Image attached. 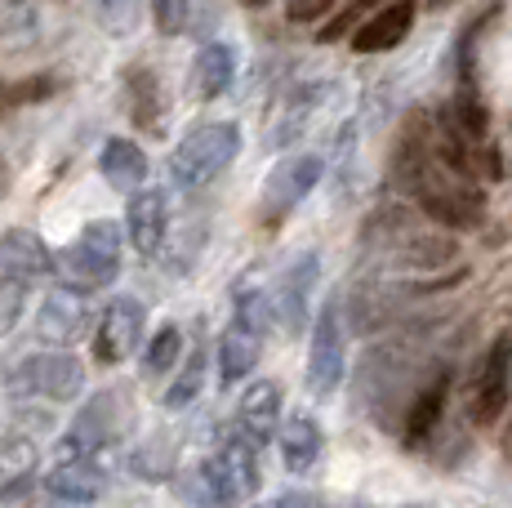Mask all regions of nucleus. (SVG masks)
<instances>
[{
	"label": "nucleus",
	"instance_id": "obj_35",
	"mask_svg": "<svg viewBox=\"0 0 512 508\" xmlns=\"http://www.w3.org/2000/svg\"><path fill=\"white\" fill-rule=\"evenodd\" d=\"M5 107H9V90H5V85H0V112H5Z\"/></svg>",
	"mask_w": 512,
	"mask_h": 508
},
{
	"label": "nucleus",
	"instance_id": "obj_29",
	"mask_svg": "<svg viewBox=\"0 0 512 508\" xmlns=\"http://www.w3.org/2000/svg\"><path fill=\"white\" fill-rule=\"evenodd\" d=\"M450 116H455V125L468 134V139H486V130H490V112H486V103H481L477 85H459L455 103H450Z\"/></svg>",
	"mask_w": 512,
	"mask_h": 508
},
{
	"label": "nucleus",
	"instance_id": "obj_26",
	"mask_svg": "<svg viewBox=\"0 0 512 508\" xmlns=\"http://www.w3.org/2000/svg\"><path fill=\"white\" fill-rule=\"evenodd\" d=\"M232 317L245 321L250 330H259V335H268V330H272V299H268V290H259L254 281H241V286L232 290Z\"/></svg>",
	"mask_w": 512,
	"mask_h": 508
},
{
	"label": "nucleus",
	"instance_id": "obj_12",
	"mask_svg": "<svg viewBox=\"0 0 512 508\" xmlns=\"http://www.w3.org/2000/svg\"><path fill=\"white\" fill-rule=\"evenodd\" d=\"M321 281V254L308 250L290 263V272L281 277V295H277V308H281V321H285V335L299 339L308 330V308H312V290Z\"/></svg>",
	"mask_w": 512,
	"mask_h": 508
},
{
	"label": "nucleus",
	"instance_id": "obj_13",
	"mask_svg": "<svg viewBox=\"0 0 512 508\" xmlns=\"http://www.w3.org/2000/svg\"><path fill=\"white\" fill-rule=\"evenodd\" d=\"M415 0H383L379 14H370L361 27H352V50L357 54H388L406 41L415 27Z\"/></svg>",
	"mask_w": 512,
	"mask_h": 508
},
{
	"label": "nucleus",
	"instance_id": "obj_34",
	"mask_svg": "<svg viewBox=\"0 0 512 508\" xmlns=\"http://www.w3.org/2000/svg\"><path fill=\"white\" fill-rule=\"evenodd\" d=\"M5 188H9V170H5V161H0V197H5Z\"/></svg>",
	"mask_w": 512,
	"mask_h": 508
},
{
	"label": "nucleus",
	"instance_id": "obj_15",
	"mask_svg": "<svg viewBox=\"0 0 512 508\" xmlns=\"http://www.w3.org/2000/svg\"><path fill=\"white\" fill-rule=\"evenodd\" d=\"M277 424H281V384L277 379H254L241 393V402H236V428L254 446H263L277 437Z\"/></svg>",
	"mask_w": 512,
	"mask_h": 508
},
{
	"label": "nucleus",
	"instance_id": "obj_1",
	"mask_svg": "<svg viewBox=\"0 0 512 508\" xmlns=\"http://www.w3.org/2000/svg\"><path fill=\"white\" fill-rule=\"evenodd\" d=\"M366 246H374L388 263L397 268H446V263L459 259L455 237L446 232H428L415 223V214L401 210V205H383V210L370 214L366 223Z\"/></svg>",
	"mask_w": 512,
	"mask_h": 508
},
{
	"label": "nucleus",
	"instance_id": "obj_36",
	"mask_svg": "<svg viewBox=\"0 0 512 508\" xmlns=\"http://www.w3.org/2000/svg\"><path fill=\"white\" fill-rule=\"evenodd\" d=\"M245 5H254V9H263V5H268V0H245Z\"/></svg>",
	"mask_w": 512,
	"mask_h": 508
},
{
	"label": "nucleus",
	"instance_id": "obj_7",
	"mask_svg": "<svg viewBox=\"0 0 512 508\" xmlns=\"http://www.w3.org/2000/svg\"><path fill=\"white\" fill-rule=\"evenodd\" d=\"M512 402V326L499 330L495 344L486 348L477 366V379H472V402H468V415L477 428H490L504 419V410Z\"/></svg>",
	"mask_w": 512,
	"mask_h": 508
},
{
	"label": "nucleus",
	"instance_id": "obj_5",
	"mask_svg": "<svg viewBox=\"0 0 512 508\" xmlns=\"http://www.w3.org/2000/svg\"><path fill=\"white\" fill-rule=\"evenodd\" d=\"M205 486H210L214 504H241L259 491V459H254V442L236 428L219 442V451L201 464Z\"/></svg>",
	"mask_w": 512,
	"mask_h": 508
},
{
	"label": "nucleus",
	"instance_id": "obj_32",
	"mask_svg": "<svg viewBox=\"0 0 512 508\" xmlns=\"http://www.w3.org/2000/svg\"><path fill=\"white\" fill-rule=\"evenodd\" d=\"M374 5H383V0H352V5H348V9H343V14H339V18H334V23H326V27H321V45L339 41V36H343V32H348V27H352V23H357V18H361V14H366V9H374Z\"/></svg>",
	"mask_w": 512,
	"mask_h": 508
},
{
	"label": "nucleus",
	"instance_id": "obj_8",
	"mask_svg": "<svg viewBox=\"0 0 512 508\" xmlns=\"http://www.w3.org/2000/svg\"><path fill=\"white\" fill-rule=\"evenodd\" d=\"M343 290L321 304L317 326H312V357H308V393L330 397L343 384Z\"/></svg>",
	"mask_w": 512,
	"mask_h": 508
},
{
	"label": "nucleus",
	"instance_id": "obj_22",
	"mask_svg": "<svg viewBox=\"0 0 512 508\" xmlns=\"http://www.w3.org/2000/svg\"><path fill=\"white\" fill-rule=\"evenodd\" d=\"M232 76H236L232 45H223V41L201 45V54H196V63H192V94L196 99H205V103L219 99V94H228Z\"/></svg>",
	"mask_w": 512,
	"mask_h": 508
},
{
	"label": "nucleus",
	"instance_id": "obj_17",
	"mask_svg": "<svg viewBox=\"0 0 512 508\" xmlns=\"http://www.w3.org/2000/svg\"><path fill=\"white\" fill-rule=\"evenodd\" d=\"M0 272L18 277V281L49 277V272H54V250H49L36 232L9 228V232H0Z\"/></svg>",
	"mask_w": 512,
	"mask_h": 508
},
{
	"label": "nucleus",
	"instance_id": "obj_6",
	"mask_svg": "<svg viewBox=\"0 0 512 508\" xmlns=\"http://www.w3.org/2000/svg\"><path fill=\"white\" fill-rule=\"evenodd\" d=\"M9 388L18 397H36V402H76L85 388V366L72 353H36L18 361Z\"/></svg>",
	"mask_w": 512,
	"mask_h": 508
},
{
	"label": "nucleus",
	"instance_id": "obj_2",
	"mask_svg": "<svg viewBox=\"0 0 512 508\" xmlns=\"http://www.w3.org/2000/svg\"><path fill=\"white\" fill-rule=\"evenodd\" d=\"M236 152H241V130L232 121L196 125L192 134H183V143L170 156V183L179 192L205 188L236 161Z\"/></svg>",
	"mask_w": 512,
	"mask_h": 508
},
{
	"label": "nucleus",
	"instance_id": "obj_27",
	"mask_svg": "<svg viewBox=\"0 0 512 508\" xmlns=\"http://www.w3.org/2000/svg\"><path fill=\"white\" fill-rule=\"evenodd\" d=\"M179 353H183V330L179 326H161L152 335V344H147V353H143V375L147 379L170 375V370L179 366Z\"/></svg>",
	"mask_w": 512,
	"mask_h": 508
},
{
	"label": "nucleus",
	"instance_id": "obj_3",
	"mask_svg": "<svg viewBox=\"0 0 512 508\" xmlns=\"http://www.w3.org/2000/svg\"><path fill=\"white\" fill-rule=\"evenodd\" d=\"M54 268L67 277L72 290H98L112 286L121 272V228L112 219H94L81 228V237L72 241L63 254L54 259Z\"/></svg>",
	"mask_w": 512,
	"mask_h": 508
},
{
	"label": "nucleus",
	"instance_id": "obj_21",
	"mask_svg": "<svg viewBox=\"0 0 512 508\" xmlns=\"http://www.w3.org/2000/svg\"><path fill=\"white\" fill-rule=\"evenodd\" d=\"M263 339H268V335H259V330H250L245 321L232 317L228 335H223V344H219V375H223V384H236V379H245L254 366H259Z\"/></svg>",
	"mask_w": 512,
	"mask_h": 508
},
{
	"label": "nucleus",
	"instance_id": "obj_23",
	"mask_svg": "<svg viewBox=\"0 0 512 508\" xmlns=\"http://www.w3.org/2000/svg\"><path fill=\"white\" fill-rule=\"evenodd\" d=\"M281 459L290 473H308L321 459V424L312 415H294L281 428Z\"/></svg>",
	"mask_w": 512,
	"mask_h": 508
},
{
	"label": "nucleus",
	"instance_id": "obj_24",
	"mask_svg": "<svg viewBox=\"0 0 512 508\" xmlns=\"http://www.w3.org/2000/svg\"><path fill=\"white\" fill-rule=\"evenodd\" d=\"M125 94H130V116L134 125L147 134L161 130V85H156V72H147V67H134V72H125Z\"/></svg>",
	"mask_w": 512,
	"mask_h": 508
},
{
	"label": "nucleus",
	"instance_id": "obj_4",
	"mask_svg": "<svg viewBox=\"0 0 512 508\" xmlns=\"http://www.w3.org/2000/svg\"><path fill=\"white\" fill-rule=\"evenodd\" d=\"M415 205L432 223L455 228V232H472L486 223V197H481L477 179H464V174H455V170H441L428 188H419Z\"/></svg>",
	"mask_w": 512,
	"mask_h": 508
},
{
	"label": "nucleus",
	"instance_id": "obj_18",
	"mask_svg": "<svg viewBox=\"0 0 512 508\" xmlns=\"http://www.w3.org/2000/svg\"><path fill=\"white\" fill-rule=\"evenodd\" d=\"M165 192L156 188H134L130 192V210H125V228H130V241L139 254H156L165 241Z\"/></svg>",
	"mask_w": 512,
	"mask_h": 508
},
{
	"label": "nucleus",
	"instance_id": "obj_9",
	"mask_svg": "<svg viewBox=\"0 0 512 508\" xmlns=\"http://www.w3.org/2000/svg\"><path fill=\"white\" fill-rule=\"evenodd\" d=\"M121 424H125V397L107 388V393H98L94 402H85L81 415H76V424L67 428L63 459H94L98 464V455L116 442Z\"/></svg>",
	"mask_w": 512,
	"mask_h": 508
},
{
	"label": "nucleus",
	"instance_id": "obj_10",
	"mask_svg": "<svg viewBox=\"0 0 512 508\" xmlns=\"http://www.w3.org/2000/svg\"><path fill=\"white\" fill-rule=\"evenodd\" d=\"M321 174H326V161H321L317 152H299V156H290V161H281L268 179V192H263V223L277 228L285 214L317 188Z\"/></svg>",
	"mask_w": 512,
	"mask_h": 508
},
{
	"label": "nucleus",
	"instance_id": "obj_31",
	"mask_svg": "<svg viewBox=\"0 0 512 508\" xmlns=\"http://www.w3.org/2000/svg\"><path fill=\"white\" fill-rule=\"evenodd\" d=\"M187 5H192V0H152L156 27H161L165 36H179L183 27H187Z\"/></svg>",
	"mask_w": 512,
	"mask_h": 508
},
{
	"label": "nucleus",
	"instance_id": "obj_16",
	"mask_svg": "<svg viewBox=\"0 0 512 508\" xmlns=\"http://www.w3.org/2000/svg\"><path fill=\"white\" fill-rule=\"evenodd\" d=\"M85 326H90V308H85L81 290H72V286L54 290L41 304V312H36V335L45 344H76L85 335Z\"/></svg>",
	"mask_w": 512,
	"mask_h": 508
},
{
	"label": "nucleus",
	"instance_id": "obj_20",
	"mask_svg": "<svg viewBox=\"0 0 512 508\" xmlns=\"http://www.w3.org/2000/svg\"><path fill=\"white\" fill-rule=\"evenodd\" d=\"M98 170H103L107 188L134 192L147 183V156H143L139 143H130V139H107L103 156H98Z\"/></svg>",
	"mask_w": 512,
	"mask_h": 508
},
{
	"label": "nucleus",
	"instance_id": "obj_19",
	"mask_svg": "<svg viewBox=\"0 0 512 508\" xmlns=\"http://www.w3.org/2000/svg\"><path fill=\"white\" fill-rule=\"evenodd\" d=\"M45 491L67 504H90L103 495V468H98L94 459H63V464L45 477Z\"/></svg>",
	"mask_w": 512,
	"mask_h": 508
},
{
	"label": "nucleus",
	"instance_id": "obj_11",
	"mask_svg": "<svg viewBox=\"0 0 512 508\" xmlns=\"http://www.w3.org/2000/svg\"><path fill=\"white\" fill-rule=\"evenodd\" d=\"M143 326H147L143 304H139V299H130V295H121L112 308L103 312V321H98L94 357L103 361V366H116V361H125L130 353H139Z\"/></svg>",
	"mask_w": 512,
	"mask_h": 508
},
{
	"label": "nucleus",
	"instance_id": "obj_14",
	"mask_svg": "<svg viewBox=\"0 0 512 508\" xmlns=\"http://www.w3.org/2000/svg\"><path fill=\"white\" fill-rule=\"evenodd\" d=\"M450 384H455V370L441 366L437 375L428 379V384L415 388V397H410V406H406V446H410V451L432 442V433H437L441 415H446Z\"/></svg>",
	"mask_w": 512,
	"mask_h": 508
},
{
	"label": "nucleus",
	"instance_id": "obj_33",
	"mask_svg": "<svg viewBox=\"0 0 512 508\" xmlns=\"http://www.w3.org/2000/svg\"><path fill=\"white\" fill-rule=\"evenodd\" d=\"M504 459L512 464V419H508V428H504Z\"/></svg>",
	"mask_w": 512,
	"mask_h": 508
},
{
	"label": "nucleus",
	"instance_id": "obj_25",
	"mask_svg": "<svg viewBox=\"0 0 512 508\" xmlns=\"http://www.w3.org/2000/svg\"><path fill=\"white\" fill-rule=\"evenodd\" d=\"M205 366H210V357H205V348H196L192 357L179 366V375H174V384L165 388V410H187L192 402H201V388H205Z\"/></svg>",
	"mask_w": 512,
	"mask_h": 508
},
{
	"label": "nucleus",
	"instance_id": "obj_28",
	"mask_svg": "<svg viewBox=\"0 0 512 508\" xmlns=\"http://www.w3.org/2000/svg\"><path fill=\"white\" fill-rule=\"evenodd\" d=\"M321 94H326V85H321V81L312 85V90H299V94H294L290 107H285V121H281L277 130L268 134V139H272V148H285V143H294V134H299L303 125L312 121V107H317Z\"/></svg>",
	"mask_w": 512,
	"mask_h": 508
},
{
	"label": "nucleus",
	"instance_id": "obj_30",
	"mask_svg": "<svg viewBox=\"0 0 512 508\" xmlns=\"http://www.w3.org/2000/svg\"><path fill=\"white\" fill-rule=\"evenodd\" d=\"M98 18L112 32H130L134 18H139V0H98Z\"/></svg>",
	"mask_w": 512,
	"mask_h": 508
}]
</instances>
